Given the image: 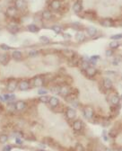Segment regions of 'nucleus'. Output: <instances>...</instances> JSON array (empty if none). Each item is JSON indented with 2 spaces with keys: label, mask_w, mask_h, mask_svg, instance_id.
Listing matches in <instances>:
<instances>
[{
  "label": "nucleus",
  "mask_w": 122,
  "mask_h": 151,
  "mask_svg": "<svg viewBox=\"0 0 122 151\" xmlns=\"http://www.w3.org/2000/svg\"><path fill=\"white\" fill-rule=\"evenodd\" d=\"M84 116H85L88 120L92 119V117H93V114H94L93 108H92V106H90V105H88V106H86L85 108H84Z\"/></svg>",
  "instance_id": "obj_1"
},
{
  "label": "nucleus",
  "mask_w": 122,
  "mask_h": 151,
  "mask_svg": "<svg viewBox=\"0 0 122 151\" xmlns=\"http://www.w3.org/2000/svg\"><path fill=\"white\" fill-rule=\"evenodd\" d=\"M66 116L68 120L74 119L76 118V111L74 109H73V108H71V107L67 108L66 111Z\"/></svg>",
  "instance_id": "obj_2"
},
{
  "label": "nucleus",
  "mask_w": 122,
  "mask_h": 151,
  "mask_svg": "<svg viewBox=\"0 0 122 151\" xmlns=\"http://www.w3.org/2000/svg\"><path fill=\"white\" fill-rule=\"evenodd\" d=\"M7 30L9 31V32L13 33V34H15L19 32V27L16 23H9L7 25Z\"/></svg>",
  "instance_id": "obj_3"
},
{
  "label": "nucleus",
  "mask_w": 122,
  "mask_h": 151,
  "mask_svg": "<svg viewBox=\"0 0 122 151\" xmlns=\"http://www.w3.org/2000/svg\"><path fill=\"white\" fill-rule=\"evenodd\" d=\"M83 127H84V124H83V122L80 120H76V121H74V123H73V129L76 131L82 130Z\"/></svg>",
  "instance_id": "obj_4"
},
{
  "label": "nucleus",
  "mask_w": 122,
  "mask_h": 151,
  "mask_svg": "<svg viewBox=\"0 0 122 151\" xmlns=\"http://www.w3.org/2000/svg\"><path fill=\"white\" fill-rule=\"evenodd\" d=\"M73 10H74V13H80L83 10V5L81 0H78L73 5Z\"/></svg>",
  "instance_id": "obj_5"
},
{
  "label": "nucleus",
  "mask_w": 122,
  "mask_h": 151,
  "mask_svg": "<svg viewBox=\"0 0 122 151\" xmlns=\"http://www.w3.org/2000/svg\"><path fill=\"white\" fill-rule=\"evenodd\" d=\"M30 87V83L26 80H23V81H21L19 83V89L21 91H27Z\"/></svg>",
  "instance_id": "obj_6"
},
{
  "label": "nucleus",
  "mask_w": 122,
  "mask_h": 151,
  "mask_svg": "<svg viewBox=\"0 0 122 151\" xmlns=\"http://www.w3.org/2000/svg\"><path fill=\"white\" fill-rule=\"evenodd\" d=\"M50 7L52 10L58 11V9L61 7V2L59 1V0H53V1L50 3Z\"/></svg>",
  "instance_id": "obj_7"
},
{
  "label": "nucleus",
  "mask_w": 122,
  "mask_h": 151,
  "mask_svg": "<svg viewBox=\"0 0 122 151\" xmlns=\"http://www.w3.org/2000/svg\"><path fill=\"white\" fill-rule=\"evenodd\" d=\"M25 107H26V103H25V102H23V101H18L15 105V109L16 110V111H19L24 110Z\"/></svg>",
  "instance_id": "obj_8"
},
{
  "label": "nucleus",
  "mask_w": 122,
  "mask_h": 151,
  "mask_svg": "<svg viewBox=\"0 0 122 151\" xmlns=\"http://www.w3.org/2000/svg\"><path fill=\"white\" fill-rule=\"evenodd\" d=\"M86 32L90 37H93L97 34V29L93 26H89L86 28Z\"/></svg>",
  "instance_id": "obj_9"
},
{
  "label": "nucleus",
  "mask_w": 122,
  "mask_h": 151,
  "mask_svg": "<svg viewBox=\"0 0 122 151\" xmlns=\"http://www.w3.org/2000/svg\"><path fill=\"white\" fill-rule=\"evenodd\" d=\"M49 103H50V105L52 108H55V107H58V104H59V101H58V99L57 97L53 96L50 98V100H49Z\"/></svg>",
  "instance_id": "obj_10"
},
{
  "label": "nucleus",
  "mask_w": 122,
  "mask_h": 151,
  "mask_svg": "<svg viewBox=\"0 0 122 151\" xmlns=\"http://www.w3.org/2000/svg\"><path fill=\"white\" fill-rule=\"evenodd\" d=\"M101 24L104 27H111L113 26V21L110 18H106L101 21Z\"/></svg>",
  "instance_id": "obj_11"
},
{
  "label": "nucleus",
  "mask_w": 122,
  "mask_h": 151,
  "mask_svg": "<svg viewBox=\"0 0 122 151\" xmlns=\"http://www.w3.org/2000/svg\"><path fill=\"white\" fill-rule=\"evenodd\" d=\"M102 85H103L105 89L109 90L112 87V85H113V84H112V81L110 79V78H105V79H103V83H102Z\"/></svg>",
  "instance_id": "obj_12"
},
{
  "label": "nucleus",
  "mask_w": 122,
  "mask_h": 151,
  "mask_svg": "<svg viewBox=\"0 0 122 151\" xmlns=\"http://www.w3.org/2000/svg\"><path fill=\"white\" fill-rule=\"evenodd\" d=\"M85 72H86V75L88 76H95L97 70H96V68H93V67H89V68L85 69Z\"/></svg>",
  "instance_id": "obj_13"
},
{
  "label": "nucleus",
  "mask_w": 122,
  "mask_h": 151,
  "mask_svg": "<svg viewBox=\"0 0 122 151\" xmlns=\"http://www.w3.org/2000/svg\"><path fill=\"white\" fill-rule=\"evenodd\" d=\"M16 12L17 9L15 8V6H9L6 10V15L10 17H13L15 14H16Z\"/></svg>",
  "instance_id": "obj_14"
},
{
  "label": "nucleus",
  "mask_w": 122,
  "mask_h": 151,
  "mask_svg": "<svg viewBox=\"0 0 122 151\" xmlns=\"http://www.w3.org/2000/svg\"><path fill=\"white\" fill-rule=\"evenodd\" d=\"M70 94V90L69 88L67 87L66 86H63V87H60V93L59 95H62L63 96H68V95Z\"/></svg>",
  "instance_id": "obj_15"
},
{
  "label": "nucleus",
  "mask_w": 122,
  "mask_h": 151,
  "mask_svg": "<svg viewBox=\"0 0 122 151\" xmlns=\"http://www.w3.org/2000/svg\"><path fill=\"white\" fill-rule=\"evenodd\" d=\"M27 28H28L29 32H32V33H36V32H38L39 31H40V28H39V27L37 26L36 24H34V23L29 24Z\"/></svg>",
  "instance_id": "obj_16"
},
{
  "label": "nucleus",
  "mask_w": 122,
  "mask_h": 151,
  "mask_svg": "<svg viewBox=\"0 0 122 151\" xmlns=\"http://www.w3.org/2000/svg\"><path fill=\"white\" fill-rule=\"evenodd\" d=\"M111 103L114 105V106H117V105H119V103H120V97L119 95H113L111 99Z\"/></svg>",
  "instance_id": "obj_17"
},
{
  "label": "nucleus",
  "mask_w": 122,
  "mask_h": 151,
  "mask_svg": "<svg viewBox=\"0 0 122 151\" xmlns=\"http://www.w3.org/2000/svg\"><path fill=\"white\" fill-rule=\"evenodd\" d=\"M6 89L7 91L9 92H13L15 89H16V83L15 81H11L7 84V86H6Z\"/></svg>",
  "instance_id": "obj_18"
},
{
  "label": "nucleus",
  "mask_w": 122,
  "mask_h": 151,
  "mask_svg": "<svg viewBox=\"0 0 122 151\" xmlns=\"http://www.w3.org/2000/svg\"><path fill=\"white\" fill-rule=\"evenodd\" d=\"M44 81H43V78L41 76H36L34 78V86H37V87H40L43 85Z\"/></svg>",
  "instance_id": "obj_19"
},
{
  "label": "nucleus",
  "mask_w": 122,
  "mask_h": 151,
  "mask_svg": "<svg viewBox=\"0 0 122 151\" xmlns=\"http://www.w3.org/2000/svg\"><path fill=\"white\" fill-rule=\"evenodd\" d=\"M25 6L24 0H15V8L16 9H23Z\"/></svg>",
  "instance_id": "obj_20"
},
{
  "label": "nucleus",
  "mask_w": 122,
  "mask_h": 151,
  "mask_svg": "<svg viewBox=\"0 0 122 151\" xmlns=\"http://www.w3.org/2000/svg\"><path fill=\"white\" fill-rule=\"evenodd\" d=\"M76 40L77 41V42H84V41H85V35H84L83 32H78L76 34Z\"/></svg>",
  "instance_id": "obj_21"
},
{
  "label": "nucleus",
  "mask_w": 122,
  "mask_h": 151,
  "mask_svg": "<svg viewBox=\"0 0 122 151\" xmlns=\"http://www.w3.org/2000/svg\"><path fill=\"white\" fill-rule=\"evenodd\" d=\"M51 17H52V14H51V12L50 10H45V11H43V13H42V18L44 19V20H50Z\"/></svg>",
  "instance_id": "obj_22"
},
{
  "label": "nucleus",
  "mask_w": 122,
  "mask_h": 151,
  "mask_svg": "<svg viewBox=\"0 0 122 151\" xmlns=\"http://www.w3.org/2000/svg\"><path fill=\"white\" fill-rule=\"evenodd\" d=\"M22 57H23V53H22L21 51H19V50H15V51L13 52V58H15V60H20L22 58Z\"/></svg>",
  "instance_id": "obj_23"
},
{
  "label": "nucleus",
  "mask_w": 122,
  "mask_h": 151,
  "mask_svg": "<svg viewBox=\"0 0 122 151\" xmlns=\"http://www.w3.org/2000/svg\"><path fill=\"white\" fill-rule=\"evenodd\" d=\"M0 62L3 64H5L6 62H8V56L5 54H1L0 55Z\"/></svg>",
  "instance_id": "obj_24"
},
{
  "label": "nucleus",
  "mask_w": 122,
  "mask_h": 151,
  "mask_svg": "<svg viewBox=\"0 0 122 151\" xmlns=\"http://www.w3.org/2000/svg\"><path fill=\"white\" fill-rule=\"evenodd\" d=\"M119 46V43L118 41H112L110 43V47H111V50H114V49H118Z\"/></svg>",
  "instance_id": "obj_25"
},
{
  "label": "nucleus",
  "mask_w": 122,
  "mask_h": 151,
  "mask_svg": "<svg viewBox=\"0 0 122 151\" xmlns=\"http://www.w3.org/2000/svg\"><path fill=\"white\" fill-rule=\"evenodd\" d=\"M7 140H8V136H7V135H5V134L0 135V143H1V144H5Z\"/></svg>",
  "instance_id": "obj_26"
},
{
  "label": "nucleus",
  "mask_w": 122,
  "mask_h": 151,
  "mask_svg": "<svg viewBox=\"0 0 122 151\" xmlns=\"http://www.w3.org/2000/svg\"><path fill=\"white\" fill-rule=\"evenodd\" d=\"M90 67V62L88 60H83L82 61V65H81V68L85 70L86 68H88Z\"/></svg>",
  "instance_id": "obj_27"
},
{
  "label": "nucleus",
  "mask_w": 122,
  "mask_h": 151,
  "mask_svg": "<svg viewBox=\"0 0 122 151\" xmlns=\"http://www.w3.org/2000/svg\"><path fill=\"white\" fill-rule=\"evenodd\" d=\"M52 30L54 31L57 34H59L61 32V31H62V28H61L59 25H54V26H52Z\"/></svg>",
  "instance_id": "obj_28"
},
{
  "label": "nucleus",
  "mask_w": 122,
  "mask_h": 151,
  "mask_svg": "<svg viewBox=\"0 0 122 151\" xmlns=\"http://www.w3.org/2000/svg\"><path fill=\"white\" fill-rule=\"evenodd\" d=\"M51 92H52L53 94H56V95H59L60 93V86H54V87L51 88Z\"/></svg>",
  "instance_id": "obj_29"
},
{
  "label": "nucleus",
  "mask_w": 122,
  "mask_h": 151,
  "mask_svg": "<svg viewBox=\"0 0 122 151\" xmlns=\"http://www.w3.org/2000/svg\"><path fill=\"white\" fill-rule=\"evenodd\" d=\"M40 41L42 43H44V44H48V43H50V40L48 38V37H46V36H40Z\"/></svg>",
  "instance_id": "obj_30"
},
{
  "label": "nucleus",
  "mask_w": 122,
  "mask_h": 151,
  "mask_svg": "<svg viewBox=\"0 0 122 151\" xmlns=\"http://www.w3.org/2000/svg\"><path fill=\"white\" fill-rule=\"evenodd\" d=\"M50 96H48V95H42V96L40 97V101L41 102V103H49V100H50Z\"/></svg>",
  "instance_id": "obj_31"
},
{
  "label": "nucleus",
  "mask_w": 122,
  "mask_h": 151,
  "mask_svg": "<svg viewBox=\"0 0 122 151\" xmlns=\"http://www.w3.org/2000/svg\"><path fill=\"white\" fill-rule=\"evenodd\" d=\"M76 151H84V148L81 144L77 143V144L76 145Z\"/></svg>",
  "instance_id": "obj_32"
},
{
  "label": "nucleus",
  "mask_w": 122,
  "mask_h": 151,
  "mask_svg": "<svg viewBox=\"0 0 122 151\" xmlns=\"http://www.w3.org/2000/svg\"><path fill=\"white\" fill-rule=\"evenodd\" d=\"M0 48H1L3 50H11V47L8 46V45H6V44H1V45H0Z\"/></svg>",
  "instance_id": "obj_33"
},
{
  "label": "nucleus",
  "mask_w": 122,
  "mask_h": 151,
  "mask_svg": "<svg viewBox=\"0 0 122 151\" xmlns=\"http://www.w3.org/2000/svg\"><path fill=\"white\" fill-rule=\"evenodd\" d=\"M111 38L112 39V40H120V39L122 38V35L121 34H116V35H113V36H111Z\"/></svg>",
  "instance_id": "obj_34"
},
{
  "label": "nucleus",
  "mask_w": 122,
  "mask_h": 151,
  "mask_svg": "<svg viewBox=\"0 0 122 151\" xmlns=\"http://www.w3.org/2000/svg\"><path fill=\"white\" fill-rule=\"evenodd\" d=\"M47 93H48V91H47L46 89H40L38 91V94L40 95H46Z\"/></svg>",
  "instance_id": "obj_35"
},
{
  "label": "nucleus",
  "mask_w": 122,
  "mask_h": 151,
  "mask_svg": "<svg viewBox=\"0 0 122 151\" xmlns=\"http://www.w3.org/2000/svg\"><path fill=\"white\" fill-rule=\"evenodd\" d=\"M38 55V51L36 50H31V51L29 52V56L30 57H36Z\"/></svg>",
  "instance_id": "obj_36"
},
{
  "label": "nucleus",
  "mask_w": 122,
  "mask_h": 151,
  "mask_svg": "<svg viewBox=\"0 0 122 151\" xmlns=\"http://www.w3.org/2000/svg\"><path fill=\"white\" fill-rule=\"evenodd\" d=\"M105 53H106V56L107 57H111V56H112V54H113V50H107Z\"/></svg>",
  "instance_id": "obj_37"
},
{
  "label": "nucleus",
  "mask_w": 122,
  "mask_h": 151,
  "mask_svg": "<svg viewBox=\"0 0 122 151\" xmlns=\"http://www.w3.org/2000/svg\"><path fill=\"white\" fill-rule=\"evenodd\" d=\"M119 63H120V58H116L115 60H113V65H115V66L119 65Z\"/></svg>",
  "instance_id": "obj_38"
},
{
  "label": "nucleus",
  "mask_w": 122,
  "mask_h": 151,
  "mask_svg": "<svg viewBox=\"0 0 122 151\" xmlns=\"http://www.w3.org/2000/svg\"><path fill=\"white\" fill-rule=\"evenodd\" d=\"M12 149V146L10 145H7V146H5L3 148V151H10Z\"/></svg>",
  "instance_id": "obj_39"
},
{
  "label": "nucleus",
  "mask_w": 122,
  "mask_h": 151,
  "mask_svg": "<svg viewBox=\"0 0 122 151\" xmlns=\"http://www.w3.org/2000/svg\"><path fill=\"white\" fill-rule=\"evenodd\" d=\"M103 139L105 141H108V136H107V132L105 130L103 131Z\"/></svg>",
  "instance_id": "obj_40"
},
{
  "label": "nucleus",
  "mask_w": 122,
  "mask_h": 151,
  "mask_svg": "<svg viewBox=\"0 0 122 151\" xmlns=\"http://www.w3.org/2000/svg\"><path fill=\"white\" fill-rule=\"evenodd\" d=\"M15 142H16L17 144H22V143H23V140H22V139L20 138H16L15 139Z\"/></svg>",
  "instance_id": "obj_41"
},
{
  "label": "nucleus",
  "mask_w": 122,
  "mask_h": 151,
  "mask_svg": "<svg viewBox=\"0 0 122 151\" xmlns=\"http://www.w3.org/2000/svg\"><path fill=\"white\" fill-rule=\"evenodd\" d=\"M3 97H4V100H5V101H9V98H10V95H5Z\"/></svg>",
  "instance_id": "obj_42"
},
{
  "label": "nucleus",
  "mask_w": 122,
  "mask_h": 151,
  "mask_svg": "<svg viewBox=\"0 0 122 151\" xmlns=\"http://www.w3.org/2000/svg\"><path fill=\"white\" fill-rule=\"evenodd\" d=\"M15 99V95H10V98H9V101H13Z\"/></svg>",
  "instance_id": "obj_43"
},
{
  "label": "nucleus",
  "mask_w": 122,
  "mask_h": 151,
  "mask_svg": "<svg viewBox=\"0 0 122 151\" xmlns=\"http://www.w3.org/2000/svg\"><path fill=\"white\" fill-rule=\"evenodd\" d=\"M0 100H1L2 102H4V101H5V100H4V98H3V96H2V95H0Z\"/></svg>",
  "instance_id": "obj_44"
},
{
  "label": "nucleus",
  "mask_w": 122,
  "mask_h": 151,
  "mask_svg": "<svg viewBox=\"0 0 122 151\" xmlns=\"http://www.w3.org/2000/svg\"><path fill=\"white\" fill-rule=\"evenodd\" d=\"M105 151H112V150L111 149V148H106Z\"/></svg>",
  "instance_id": "obj_45"
},
{
  "label": "nucleus",
  "mask_w": 122,
  "mask_h": 151,
  "mask_svg": "<svg viewBox=\"0 0 122 151\" xmlns=\"http://www.w3.org/2000/svg\"><path fill=\"white\" fill-rule=\"evenodd\" d=\"M38 151H46V150H44V149H40V150H38Z\"/></svg>",
  "instance_id": "obj_46"
}]
</instances>
